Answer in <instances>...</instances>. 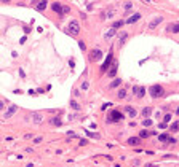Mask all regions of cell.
<instances>
[{
  "instance_id": "6da1fadb",
  "label": "cell",
  "mask_w": 179,
  "mask_h": 167,
  "mask_svg": "<svg viewBox=\"0 0 179 167\" xmlns=\"http://www.w3.org/2000/svg\"><path fill=\"white\" fill-rule=\"evenodd\" d=\"M149 94L152 96V99H158V97H161V96H165V89H163V86H160V84H154V86H150Z\"/></svg>"
},
{
  "instance_id": "7a4b0ae2",
  "label": "cell",
  "mask_w": 179,
  "mask_h": 167,
  "mask_svg": "<svg viewBox=\"0 0 179 167\" xmlns=\"http://www.w3.org/2000/svg\"><path fill=\"white\" fill-rule=\"evenodd\" d=\"M102 59V51H101L99 48H93L90 51V61L91 62H98Z\"/></svg>"
},
{
  "instance_id": "3957f363",
  "label": "cell",
  "mask_w": 179,
  "mask_h": 167,
  "mask_svg": "<svg viewBox=\"0 0 179 167\" xmlns=\"http://www.w3.org/2000/svg\"><path fill=\"white\" fill-rule=\"evenodd\" d=\"M67 32H69L70 35H77V33L80 32V24L75 21V19L69 22V26H67Z\"/></svg>"
},
{
  "instance_id": "277c9868",
  "label": "cell",
  "mask_w": 179,
  "mask_h": 167,
  "mask_svg": "<svg viewBox=\"0 0 179 167\" xmlns=\"http://www.w3.org/2000/svg\"><path fill=\"white\" fill-rule=\"evenodd\" d=\"M123 119V115H121L120 111H117V110H112L110 111V118H107V123H119V121H121Z\"/></svg>"
},
{
  "instance_id": "5b68a950",
  "label": "cell",
  "mask_w": 179,
  "mask_h": 167,
  "mask_svg": "<svg viewBox=\"0 0 179 167\" xmlns=\"http://www.w3.org/2000/svg\"><path fill=\"white\" fill-rule=\"evenodd\" d=\"M112 61H114V57H112V51H110V53H109V56L106 57V62H104L102 67H101V72H106V70L109 69V65L112 64Z\"/></svg>"
},
{
  "instance_id": "8992f818",
  "label": "cell",
  "mask_w": 179,
  "mask_h": 167,
  "mask_svg": "<svg viewBox=\"0 0 179 167\" xmlns=\"http://www.w3.org/2000/svg\"><path fill=\"white\" fill-rule=\"evenodd\" d=\"M133 91H134V94H136V97H138V99H142V97H144V94H146V89H144L142 86H141V88H139V86H134Z\"/></svg>"
},
{
  "instance_id": "52a82bcc",
  "label": "cell",
  "mask_w": 179,
  "mask_h": 167,
  "mask_svg": "<svg viewBox=\"0 0 179 167\" xmlns=\"http://www.w3.org/2000/svg\"><path fill=\"white\" fill-rule=\"evenodd\" d=\"M62 8H64V6L61 5L59 2H55V3H51V10H53L55 13H58L59 16H62Z\"/></svg>"
},
{
  "instance_id": "ba28073f",
  "label": "cell",
  "mask_w": 179,
  "mask_h": 167,
  "mask_svg": "<svg viewBox=\"0 0 179 167\" xmlns=\"http://www.w3.org/2000/svg\"><path fill=\"white\" fill-rule=\"evenodd\" d=\"M16 111H18V105H11V107H10V108L5 111V115H3V116H5V118H10V116L15 115Z\"/></svg>"
},
{
  "instance_id": "9c48e42d",
  "label": "cell",
  "mask_w": 179,
  "mask_h": 167,
  "mask_svg": "<svg viewBox=\"0 0 179 167\" xmlns=\"http://www.w3.org/2000/svg\"><path fill=\"white\" fill-rule=\"evenodd\" d=\"M161 21H163V16H157L155 19H152V21H150L149 27H150V29H155V27H157V26H158V24L161 22Z\"/></svg>"
},
{
  "instance_id": "30bf717a",
  "label": "cell",
  "mask_w": 179,
  "mask_h": 167,
  "mask_svg": "<svg viewBox=\"0 0 179 167\" xmlns=\"http://www.w3.org/2000/svg\"><path fill=\"white\" fill-rule=\"evenodd\" d=\"M139 143H141V137H130L128 139V145H131V146H136Z\"/></svg>"
},
{
  "instance_id": "8fae6325",
  "label": "cell",
  "mask_w": 179,
  "mask_h": 167,
  "mask_svg": "<svg viewBox=\"0 0 179 167\" xmlns=\"http://www.w3.org/2000/svg\"><path fill=\"white\" fill-rule=\"evenodd\" d=\"M139 19H141V14H139V13H134L133 16H130V18L126 19V22H128V24H134V22L139 21Z\"/></svg>"
},
{
  "instance_id": "7c38bea8",
  "label": "cell",
  "mask_w": 179,
  "mask_h": 167,
  "mask_svg": "<svg viewBox=\"0 0 179 167\" xmlns=\"http://www.w3.org/2000/svg\"><path fill=\"white\" fill-rule=\"evenodd\" d=\"M32 121L35 123V124H40V123L43 121V116L40 115V113H35V111H34L32 113Z\"/></svg>"
},
{
  "instance_id": "4fadbf2b",
  "label": "cell",
  "mask_w": 179,
  "mask_h": 167,
  "mask_svg": "<svg viewBox=\"0 0 179 167\" xmlns=\"http://www.w3.org/2000/svg\"><path fill=\"white\" fill-rule=\"evenodd\" d=\"M141 115H142L146 119H147V118H150V115H152V108H150V107H144V108L141 110Z\"/></svg>"
},
{
  "instance_id": "5bb4252c",
  "label": "cell",
  "mask_w": 179,
  "mask_h": 167,
  "mask_svg": "<svg viewBox=\"0 0 179 167\" xmlns=\"http://www.w3.org/2000/svg\"><path fill=\"white\" fill-rule=\"evenodd\" d=\"M50 124H53V126H56V127H59V126L62 124V121H61V118H59V116H55V118H51V119H50Z\"/></svg>"
},
{
  "instance_id": "9a60e30c",
  "label": "cell",
  "mask_w": 179,
  "mask_h": 167,
  "mask_svg": "<svg viewBox=\"0 0 179 167\" xmlns=\"http://www.w3.org/2000/svg\"><path fill=\"white\" fill-rule=\"evenodd\" d=\"M171 139H173V137H171L170 134H160V135H158V140H160V142H171Z\"/></svg>"
},
{
  "instance_id": "2e32d148",
  "label": "cell",
  "mask_w": 179,
  "mask_h": 167,
  "mask_svg": "<svg viewBox=\"0 0 179 167\" xmlns=\"http://www.w3.org/2000/svg\"><path fill=\"white\" fill-rule=\"evenodd\" d=\"M126 38H128V33H126V32H121L120 35H119V43H120V46H123V45H125Z\"/></svg>"
},
{
  "instance_id": "e0dca14e",
  "label": "cell",
  "mask_w": 179,
  "mask_h": 167,
  "mask_svg": "<svg viewBox=\"0 0 179 167\" xmlns=\"http://www.w3.org/2000/svg\"><path fill=\"white\" fill-rule=\"evenodd\" d=\"M125 111H128V115H130L131 118H136V116H138V111L133 108V107H126V108H125Z\"/></svg>"
},
{
  "instance_id": "ac0fdd59",
  "label": "cell",
  "mask_w": 179,
  "mask_h": 167,
  "mask_svg": "<svg viewBox=\"0 0 179 167\" xmlns=\"http://www.w3.org/2000/svg\"><path fill=\"white\" fill-rule=\"evenodd\" d=\"M120 84H121V80H120V78H115V80H114V81H112V83H110V84H109V89H114V88H119Z\"/></svg>"
},
{
  "instance_id": "d6986e66",
  "label": "cell",
  "mask_w": 179,
  "mask_h": 167,
  "mask_svg": "<svg viewBox=\"0 0 179 167\" xmlns=\"http://www.w3.org/2000/svg\"><path fill=\"white\" fill-rule=\"evenodd\" d=\"M115 73H117V64H114L112 67H110V70H109V73H107V75H109L110 78H114V76H115Z\"/></svg>"
},
{
  "instance_id": "ffe728a7",
  "label": "cell",
  "mask_w": 179,
  "mask_h": 167,
  "mask_svg": "<svg viewBox=\"0 0 179 167\" xmlns=\"http://www.w3.org/2000/svg\"><path fill=\"white\" fill-rule=\"evenodd\" d=\"M170 131H171V132H178V131H179V121H174L173 124L170 126Z\"/></svg>"
},
{
  "instance_id": "44dd1931",
  "label": "cell",
  "mask_w": 179,
  "mask_h": 167,
  "mask_svg": "<svg viewBox=\"0 0 179 167\" xmlns=\"http://www.w3.org/2000/svg\"><path fill=\"white\" fill-rule=\"evenodd\" d=\"M46 5H48L46 2H39L37 3V10H39V11H43V10L46 8Z\"/></svg>"
},
{
  "instance_id": "7402d4cb",
  "label": "cell",
  "mask_w": 179,
  "mask_h": 167,
  "mask_svg": "<svg viewBox=\"0 0 179 167\" xmlns=\"http://www.w3.org/2000/svg\"><path fill=\"white\" fill-rule=\"evenodd\" d=\"M125 22H126V21H115V22L112 24V29H115V30H117V29H119V27H121V26H123Z\"/></svg>"
},
{
  "instance_id": "603a6c76",
  "label": "cell",
  "mask_w": 179,
  "mask_h": 167,
  "mask_svg": "<svg viewBox=\"0 0 179 167\" xmlns=\"http://www.w3.org/2000/svg\"><path fill=\"white\" fill-rule=\"evenodd\" d=\"M70 107H72V108L75 110V111H80V105L75 102V100H70Z\"/></svg>"
},
{
  "instance_id": "cb8c5ba5",
  "label": "cell",
  "mask_w": 179,
  "mask_h": 167,
  "mask_svg": "<svg viewBox=\"0 0 179 167\" xmlns=\"http://www.w3.org/2000/svg\"><path fill=\"white\" fill-rule=\"evenodd\" d=\"M147 135H152V131H141V134H139L141 139H144V137H147Z\"/></svg>"
},
{
  "instance_id": "d4e9b609",
  "label": "cell",
  "mask_w": 179,
  "mask_h": 167,
  "mask_svg": "<svg viewBox=\"0 0 179 167\" xmlns=\"http://www.w3.org/2000/svg\"><path fill=\"white\" fill-rule=\"evenodd\" d=\"M117 96H119V99H125V97H126V91H125V89H120Z\"/></svg>"
},
{
  "instance_id": "484cf974",
  "label": "cell",
  "mask_w": 179,
  "mask_h": 167,
  "mask_svg": "<svg viewBox=\"0 0 179 167\" xmlns=\"http://www.w3.org/2000/svg\"><path fill=\"white\" fill-rule=\"evenodd\" d=\"M114 33H115V29H110V30L106 33V38H107V40H109V38H112V37H114Z\"/></svg>"
},
{
  "instance_id": "4316f807",
  "label": "cell",
  "mask_w": 179,
  "mask_h": 167,
  "mask_svg": "<svg viewBox=\"0 0 179 167\" xmlns=\"http://www.w3.org/2000/svg\"><path fill=\"white\" fill-rule=\"evenodd\" d=\"M142 126H144V127H150V126H152V121H150V118H147V119H144V123H142Z\"/></svg>"
},
{
  "instance_id": "83f0119b",
  "label": "cell",
  "mask_w": 179,
  "mask_h": 167,
  "mask_svg": "<svg viewBox=\"0 0 179 167\" xmlns=\"http://www.w3.org/2000/svg\"><path fill=\"white\" fill-rule=\"evenodd\" d=\"M131 6H133V3H131V2L125 3V10H126V14H128V13H130V8H131Z\"/></svg>"
},
{
  "instance_id": "f1b7e54d",
  "label": "cell",
  "mask_w": 179,
  "mask_h": 167,
  "mask_svg": "<svg viewBox=\"0 0 179 167\" xmlns=\"http://www.w3.org/2000/svg\"><path fill=\"white\" fill-rule=\"evenodd\" d=\"M171 32H173V33H178V32H179V24H173V29H171Z\"/></svg>"
},
{
  "instance_id": "f546056e",
  "label": "cell",
  "mask_w": 179,
  "mask_h": 167,
  "mask_svg": "<svg viewBox=\"0 0 179 167\" xmlns=\"http://www.w3.org/2000/svg\"><path fill=\"white\" fill-rule=\"evenodd\" d=\"M170 121H171V115H170V113H166L165 118H163V123H170Z\"/></svg>"
},
{
  "instance_id": "4dcf8cb0",
  "label": "cell",
  "mask_w": 179,
  "mask_h": 167,
  "mask_svg": "<svg viewBox=\"0 0 179 167\" xmlns=\"http://www.w3.org/2000/svg\"><path fill=\"white\" fill-rule=\"evenodd\" d=\"M69 11H70V8H69L67 5H64V8H62V16H64V14H67Z\"/></svg>"
},
{
  "instance_id": "1f68e13d",
  "label": "cell",
  "mask_w": 179,
  "mask_h": 167,
  "mask_svg": "<svg viewBox=\"0 0 179 167\" xmlns=\"http://www.w3.org/2000/svg\"><path fill=\"white\" fill-rule=\"evenodd\" d=\"M88 88H90V83L88 81H83L82 83V89H88Z\"/></svg>"
},
{
  "instance_id": "d6a6232c",
  "label": "cell",
  "mask_w": 179,
  "mask_h": 167,
  "mask_svg": "<svg viewBox=\"0 0 179 167\" xmlns=\"http://www.w3.org/2000/svg\"><path fill=\"white\" fill-rule=\"evenodd\" d=\"M86 143H88V140H86V139H82V140H80V143H79V145H80V146H85Z\"/></svg>"
},
{
  "instance_id": "836d02e7",
  "label": "cell",
  "mask_w": 179,
  "mask_h": 167,
  "mask_svg": "<svg viewBox=\"0 0 179 167\" xmlns=\"http://www.w3.org/2000/svg\"><path fill=\"white\" fill-rule=\"evenodd\" d=\"M79 46H80L82 51H85V49H86V46H85V43H83V42H79Z\"/></svg>"
},
{
  "instance_id": "e575fe53",
  "label": "cell",
  "mask_w": 179,
  "mask_h": 167,
  "mask_svg": "<svg viewBox=\"0 0 179 167\" xmlns=\"http://www.w3.org/2000/svg\"><path fill=\"white\" fill-rule=\"evenodd\" d=\"M67 135H69V137H72V139H74V137H77V134H75V132H72V131H69V132H67Z\"/></svg>"
},
{
  "instance_id": "d590c367",
  "label": "cell",
  "mask_w": 179,
  "mask_h": 167,
  "mask_svg": "<svg viewBox=\"0 0 179 167\" xmlns=\"http://www.w3.org/2000/svg\"><path fill=\"white\" fill-rule=\"evenodd\" d=\"M166 127V123H160V129H165Z\"/></svg>"
}]
</instances>
